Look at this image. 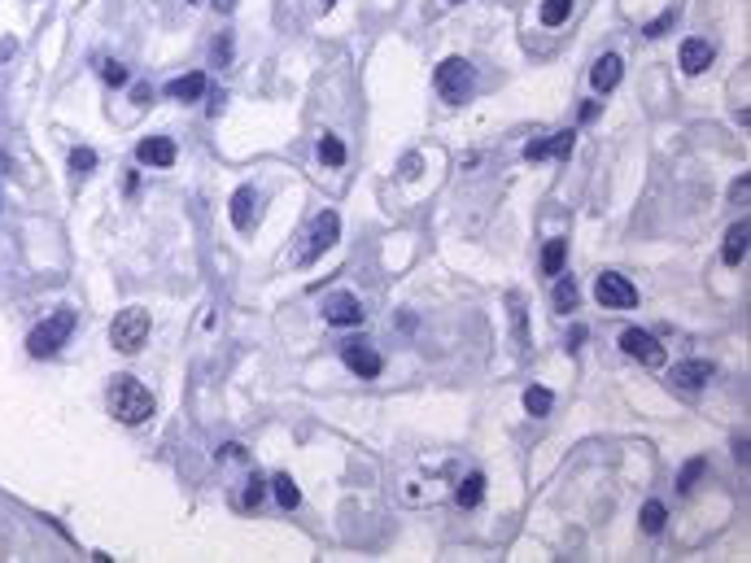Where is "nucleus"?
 I'll list each match as a JSON object with an SVG mask.
<instances>
[{
	"mask_svg": "<svg viewBox=\"0 0 751 563\" xmlns=\"http://www.w3.org/2000/svg\"><path fill=\"white\" fill-rule=\"evenodd\" d=\"M153 393L140 385L136 376H114L110 385V415L118 419V424H145V419L153 415Z\"/></svg>",
	"mask_w": 751,
	"mask_h": 563,
	"instance_id": "f257e3e1",
	"label": "nucleus"
},
{
	"mask_svg": "<svg viewBox=\"0 0 751 563\" xmlns=\"http://www.w3.org/2000/svg\"><path fill=\"white\" fill-rule=\"evenodd\" d=\"M70 332H75V310H66V306H62L53 319H44L40 328H35L31 337H27L31 358H53V354L70 341Z\"/></svg>",
	"mask_w": 751,
	"mask_h": 563,
	"instance_id": "f03ea898",
	"label": "nucleus"
},
{
	"mask_svg": "<svg viewBox=\"0 0 751 563\" xmlns=\"http://www.w3.org/2000/svg\"><path fill=\"white\" fill-rule=\"evenodd\" d=\"M149 310H140V306H127L123 315H114V323H110V345L118 354H136L140 345L149 341Z\"/></svg>",
	"mask_w": 751,
	"mask_h": 563,
	"instance_id": "7ed1b4c3",
	"label": "nucleus"
},
{
	"mask_svg": "<svg viewBox=\"0 0 751 563\" xmlns=\"http://www.w3.org/2000/svg\"><path fill=\"white\" fill-rule=\"evenodd\" d=\"M337 232H341V219L332 210H324V214H315L311 219V227L302 232V245H297V254H293V262L297 267H306V262H315L324 249H332L337 245Z\"/></svg>",
	"mask_w": 751,
	"mask_h": 563,
	"instance_id": "20e7f679",
	"label": "nucleus"
},
{
	"mask_svg": "<svg viewBox=\"0 0 751 563\" xmlns=\"http://www.w3.org/2000/svg\"><path fill=\"white\" fill-rule=\"evenodd\" d=\"M433 83H437V92H441V97H446L450 105H459V101H468L472 88H476V66L463 62V57H450V62L437 66Z\"/></svg>",
	"mask_w": 751,
	"mask_h": 563,
	"instance_id": "39448f33",
	"label": "nucleus"
},
{
	"mask_svg": "<svg viewBox=\"0 0 751 563\" xmlns=\"http://www.w3.org/2000/svg\"><path fill=\"white\" fill-rule=\"evenodd\" d=\"M594 297H599L603 306H612V310L638 306V289L625 280V275H616V271H603L599 280H594Z\"/></svg>",
	"mask_w": 751,
	"mask_h": 563,
	"instance_id": "423d86ee",
	"label": "nucleus"
},
{
	"mask_svg": "<svg viewBox=\"0 0 751 563\" xmlns=\"http://www.w3.org/2000/svg\"><path fill=\"white\" fill-rule=\"evenodd\" d=\"M712 376H717V367H712L708 358H686V363H673V371H669V385H673V389L695 393V389L708 385Z\"/></svg>",
	"mask_w": 751,
	"mask_h": 563,
	"instance_id": "0eeeda50",
	"label": "nucleus"
},
{
	"mask_svg": "<svg viewBox=\"0 0 751 563\" xmlns=\"http://www.w3.org/2000/svg\"><path fill=\"white\" fill-rule=\"evenodd\" d=\"M621 350L629 358H638V363H647V367H660L664 363V345L651 337V332H642V328H625L621 332Z\"/></svg>",
	"mask_w": 751,
	"mask_h": 563,
	"instance_id": "6e6552de",
	"label": "nucleus"
},
{
	"mask_svg": "<svg viewBox=\"0 0 751 563\" xmlns=\"http://www.w3.org/2000/svg\"><path fill=\"white\" fill-rule=\"evenodd\" d=\"M341 358H345V367H350L354 376H363V380H376L380 371H385L380 354H376L367 341H345V345H341Z\"/></svg>",
	"mask_w": 751,
	"mask_h": 563,
	"instance_id": "1a4fd4ad",
	"label": "nucleus"
},
{
	"mask_svg": "<svg viewBox=\"0 0 751 563\" xmlns=\"http://www.w3.org/2000/svg\"><path fill=\"white\" fill-rule=\"evenodd\" d=\"M324 319L332 328H359L363 323V302L354 293H332L324 302Z\"/></svg>",
	"mask_w": 751,
	"mask_h": 563,
	"instance_id": "9d476101",
	"label": "nucleus"
},
{
	"mask_svg": "<svg viewBox=\"0 0 751 563\" xmlns=\"http://www.w3.org/2000/svg\"><path fill=\"white\" fill-rule=\"evenodd\" d=\"M712 57H717V49H712L708 40H682V53H677V62H682L686 75H703V70L712 66Z\"/></svg>",
	"mask_w": 751,
	"mask_h": 563,
	"instance_id": "9b49d317",
	"label": "nucleus"
},
{
	"mask_svg": "<svg viewBox=\"0 0 751 563\" xmlns=\"http://www.w3.org/2000/svg\"><path fill=\"white\" fill-rule=\"evenodd\" d=\"M136 162H145V166H171L175 162V140H166V136L140 140V145H136Z\"/></svg>",
	"mask_w": 751,
	"mask_h": 563,
	"instance_id": "f8f14e48",
	"label": "nucleus"
},
{
	"mask_svg": "<svg viewBox=\"0 0 751 563\" xmlns=\"http://www.w3.org/2000/svg\"><path fill=\"white\" fill-rule=\"evenodd\" d=\"M621 75H625V62H621L616 53H607V57H599V62H594L590 83H594V92H612L616 83H621Z\"/></svg>",
	"mask_w": 751,
	"mask_h": 563,
	"instance_id": "ddd939ff",
	"label": "nucleus"
},
{
	"mask_svg": "<svg viewBox=\"0 0 751 563\" xmlns=\"http://www.w3.org/2000/svg\"><path fill=\"white\" fill-rule=\"evenodd\" d=\"M258 188H236V197H232V223L241 227V232H249L258 219Z\"/></svg>",
	"mask_w": 751,
	"mask_h": 563,
	"instance_id": "4468645a",
	"label": "nucleus"
},
{
	"mask_svg": "<svg viewBox=\"0 0 751 563\" xmlns=\"http://www.w3.org/2000/svg\"><path fill=\"white\" fill-rule=\"evenodd\" d=\"M201 92H206V75H201V70H193V75H180V79L166 83V97H171V101H197Z\"/></svg>",
	"mask_w": 751,
	"mask_h": 563,
	"instance_id": "2eb2a0df",
	"label": "nucleus"
},
{
	"mask_svg": "<svg viewBox=\"0 0 751 563\" xmlns=\"http://www.w3.org/2000/svg\"><path fill=\"white\" fill-rule=\"evenodd\" d=\"M747 241H751V227H747V219H743V223H734V227H730V236H725L721 258L730 262V267H738V262L747 258Z\"/></svg>",
	"mask_w": 751,
	"mask_h": 563,
	"instance_id": "dca6fc26",
	"label": "nucleus"
},
{
	"mask_svg": "<svg viewBox=\"0 0 751 563\" xmlns=\"http://www.w3.org/2000/svg\"><path fill=\"white\" fill-rule=\"evenodd\" d=\"M564 254H568V241H546V249H542V271L546 275H564Z\"/></svg>",
	"mask_w": 751,
	"mask_h": 563,
	"instance_id": "f3484780",
	"label": "nucleus"
},
{
	"mask_svg": "<svg viewBox=\"0 0 751 563\" xmlns=\"http://www.w3.org/2000/svg\"><path fill=\"white\" fill-rule=\"evenodd\" d=\"M271 489H276V502H280L284 511H293L297 502H302V489H297L293 476H276V481H271Z\"/></svg>",
	"mask_w": 751,
	"mask_h": 563,
	"instance_id": "a211bd4d",
	"label": "nucleus"
},
{
	"mask_svg": "<svg viewBox=\"0 0 751 563\" xmlns=\"http://www.w3.org/2000/svg\"><path fill=\"white\" fill-rule=\"evenodd\" d=\"M551 406H555L551 389H542V385L524 389V411H529V415H551Z\"/></svg>",
	"mask_w": 751,
	"mask_h": 563,
	"instance_id": "6ab92c4d",
	"label": "nucleus"
},
{
	"mask_svg": "<svg viewBox=\"0 0 751 563\" xmlns=\"http://www.w3.org/2000/svg\"><path fill=\"white\" fill-rule=\"evenodd\" d=\"M577 302H581L577 280H572V275H568V280L559 275V280H555V306H559V310H577Z\"/></svg>",
	"mask_w": 751,
	"mask_h": 563,
	"instance_id": "aec40b11",
	"label": "nucleus"
},
{
	"mask_svg": "<svg viewBox=\"0 0 751 563\" xmlns=\"http://www.w3.org/2000/svg\"><path fill=\"white\" fill-rule=\"evenodd\" d=\"M481 494H485V476H468V481L459 485V494H455V502L459 507H476V502H481Z\"/></svg>",
	"mask_w": 751,
	"mask_h": 563,
	"instance_id": "412c9836",
	"label": "nucleus"
},
{
	"mask_svg": "<svg viewBox=\"0 0 751 563\" xmlns=\"http://www.w3.org/2000/svg\"><path fill=\"white\" fill-rule=\"evenodd\" d=\"M664 520H669L664 502H647V507H642V529H647L651 537H655V533H664Z\"/></svg>",
	"mask_w": 751,
	"mask_h": 563,
	"instance_id": "4be33fe9",
	"label": "nucleus"
},
{
	"mask_svg": "<svg viewBox=\"0 0 751 563\" xmlns=\"http://www.w3.org/2000/svg\"><path fill=\"white\" fill-rule=\"evenodd\" d=\"M568 14H572V0H542V22H546V27L568 22Z\"/></svg>",
	"mask_w": 751,
	"mask_h": 563,
	"instance_id": "5701e85b",
	"label": "nucleus"
},
{
	"mask_svg": "<svg viewBox=\"0 0 751 563\" xmlns=\"http://www.w3.org/2000/svg\"><path fill=\"white\" fill-rule=\"evenodd\" d=\"M703 472H708V459H690V463L682 467V476H677V489H682V494H690V489L699 485Z\"/></svg>",
	"mask_w": 751,
	"mask_h": 563,
	"instance_id": "b1692460",
	"label": "nucleus"
},
{
	"mask_svg": "<svg viewBox=\"0 0 751 563\" xmlns=\"http://www.w3.org/2000/svg\"><path fill=\"white\" fill-rule=\"evenodd\" d=\"M319 162H328V166H341L345 162V145L337 136H324L319 140Z\"/></svg>",
	"mask_w": 751,
	"mask_h": 563,
	"instance_id": "393cba45",
	"label": "nucleus"
},
{
	"mask_svg": "<svg viewBox=\"0 0 751 563\" xmlns=\"http://www.w3.org/2000/svg\"><path fill=\"white\" fill-rule=\"evenodd\" d=\"M572 145H577V131H559V136L546 140V153H555V158H572Z\"/></svg>",
	"mask_w": 751,
	"mask_h": 563,
	"instance_id": "a878e982",
	"label": "nucleus"
},
{
	"mask_svg": "<svg viewBox=\"0 0 751 563\" xmlns=\"http://www.w3.org/2000/svg\"><path fill=\"white\" fill-rule=\"evenodd\" d=\"M262 498H267V485H262L258 476H249V481H245V494H241V507L254 511V507H262Z\"/></svg>",
	"mask_w": 751,
	"mask_h": 563,
	"instance_id": "bb28decb",
	"label": "nucleus"
},
{
	"mask_svg": "<svg viewBox=\"0 0 751 563\" xmlns=\"http://www.w3.org/2000/svg\"><path fill=\"white\" fill-rule=\"evenodd\" d=\"M92 166H97V153H92V149L70 153V171H75V175H92Z\"/></svg>",
	"mask_w": 751,
	"mask_h": 563,
	"instance_id": "cd10ccee",
	"label": "nucleus"
},
{
	"mask_svg": "<svg viewBox=\"0 0 751 563\" xmlns=\"http://www.w3.org/2000/svg\"><path fill=\"white\" fill-rule=\"evenodd\" d=\"M673 22H677V9H669V14H660L655 22H647V40H660V35H669Z\"/></svg>",
	"mask_w": 751,
	"mask_h": 563,
	"instance_id": "c85d7f7f",
	"label": "nucleus"
},
{
	"mask_svg": "<svg viewBox=\"0 0 751 563\" xmlns=\"http://www.w3.org/2000/svg\"><path fill=\"white\" fill-rule=\"evenodd\" d=\"M101 79L110 83V88H123V83H127V66H118V62H105V66H101Z\"/></svg>",
	"mask_w": 751,
	"mask_h": 563,
	"instance_id": "c756f323",
	"label": "nucleus"
},
{
	"mask_svg": "<svg viewBox=\"0 0 751 563\" xmlns=\"http://www.w3.org/2000/svg\"><path fill=\"white\" fill-rule=\"evenodd\" d=\"M228 57H232V40H219V44H214V66H223Z\"/></svg>",
	"mask_w": 751,
	"mask_h": 563,
	"instance_id": "7c9ffc66",
	"label": "nucleus"
},
{
	"mask_svg": "<svg viewBox=\"0 0 751 563\" xmlns=\"http://www.w3.org/2000/svg\"><path fill=\"white\" fill-rule=\"evenodd\" d=\"M524 158H529V162L546 158V140H533V145H524Z\"/></svg>",
	"mask_w": 751,
	"mask_h": 563,
	"instance_id": "2f4dec72",
	"label": "nucleus"
},
{
	"mask_svg": "<svg viewBox=\"0 0 751 563\" xmlns=\"http://www.w3.org/2000/svg\"><path fill=\"white\" fill-rule=\"evenodd\" d=\"M747 188H751V179H747V175H743V179H734L730 197H734V201H743V197H747Z\"/></svg>",
	"mask_w": 751,
	"mask_h": 563,
	"instance_id": "473e14b6",
	"label": "nucleus"
},
{
	"mask_svg": "<svg viewBox=\"0 0 751 563\" xmlns=\"http://www.w3.org/2000/svg\"><path fill=\"white\" fill-rule=\"evenodd\" d=\"M131 97L145 105V101H153V88H149V83H136V88H131Z\"/></svg>",
	"mask_w": 751,
	"mask_h": 563,
	"instance_id": "72a5a7b5",
	"label": "nucleus"
},
{
	"mask_svg": "<svg viewBox=\"0 0 751 563\" xmlns=\"http://www.w3.org/2000/svg\"><path fill=\"white\" fill-rule=\"evenodd\" d=\"M402 175H407V179H415V175H420V158H415V153H411L407 162H402Z\"/></svg>",
	"mask_w": 751,
	"mask_h": 563,
	"instance_id": "f704fd0d",
	"label": "nucleus"
},
{
	"mask_svg": "<svg viewBox=\"0 0 751 563\" xmlns=\"http://www.w3.org/2000/svg\"><path fill=\"white\" fill-rule=\"evenodd\" d=\"M581 118H586V123H590V118H599V101H586V105H581Z\"/></svg>",
	"mask_w": 751,
	"mask_h": 563,
	"instance_id": "c9c22d12",
	"label": "nucleus"
},
{
	"mask_svg": "<svg viewBox=\"0 0 751 563\" xmlns=\"http://www.w3.org/2000/svg\"><path fill=\"white\" fill-rule=\"evenodd\" d=\"M210 5L219 9V14H232V9H236V0H210Z\"/></svg>",
	"mask_w": 751,
	"mask_h": 563,
	"instance_id": "e433bc0d",
	"label": "nucleus"
},
{
	"mask_svg": "<svg viewBox=\"0 0 751 563\" xmlns=\"http://www.w3.org/2000/svg\"><path fill=\"white\" fill-rule=\"evenodd\" d=\"M332 5H337V0H324V9H332Z\"/></svg>",
	"mask_w": 751,
	"mask_h": 563,
	"instance_id": "4c0bfd02",
	"label": "nucleus"
},
{
	"mask_svg": "<svg viewBox=\"0 0 751 563\" xmlns=\"http://www.w3.org/2000/svg\"><path fill=\"white\" fill-rule=\"evenodd\" d=\"M450 5H463V0H450Z\"/></svg>",
	"mask_w": 751,
	"mask_h": 563,
	"instance_id": "58836bf2",
	"label": "nucleus"
},
{
	"mask_svg": "<svg viewBox=\"0 0 751 563\" xmlns=\"http://www.w3.org/2000/svg\"><path fill=\"white\" fill-rule=\"evenodd\" d=\"M188 5H197V0H188Z\"/></svg>",
	"mask_w": 751,
	"mask_h": 563,
	"instance_id": "ea45409f",
	"label": "nucleus"
}]
</instances>
